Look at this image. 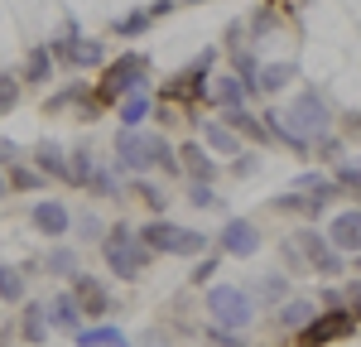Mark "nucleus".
I'll use <instances>...</instances> for the list:
<instances>
[{"instance_id": "nucleus-1", "label": "nucleus", "mask_w": 361, "mask_h": 347, "mask_svg": "<svg viewBox=\"0 0 361 347\" xmlns=\"http://www.w3.org/2000/svg\"><path fill=\"white\" fill-rule=\"evenodd\" d=\"M116 164L121 169H149V164H164L169 174L178 169V159H173V150H169L159 135H140V130H121V140H116Z\"/></svg>"}, {"instance_id": "nucleus-2", "label": "nucleus", "mask_w": 361, "mask_h": 347, "mask_svg": "<svg viewBox=\"0 0 361 347\" xmlns=\"http://www.w3.org/2000/svg\"><path fill=\"white\" fill-rule=\"evenodd\" d=\"M140 246L149 251H164V256H197L207 246V231H193V227H173V222H149L140 231Z\"/></svg>"}, {"instance_id": "nucleus-3", "label": "nucleus", "mask_w": 361, "mask_h": 347, "mask_svg": "<svg viewBox=\"0 0 361 347\" xmlns=\"http://www.w3.org/2000/svg\"><path fill=\"white\" fill-rule=\"evenodd\" d=\"M102 251H106V265H111L121 280H135L140 270L149 265V246H140L126 222H121V227H111V236L102 241Z\"/></svg>"}, {"instance_id": "nucleus-4", "label": "nucleus", "mask_w": 361, "mask_h": 347, "mask_svg": "<svg viewBox=\"0 0 361 347\" xmlns=\"http://www.w3.org/2000/svg\"><path fill=\"white\" fill-rule=\"evenodd\" d=\"M255 304H250V289H236V285H217L207 294V318L212 328H246Z\"/></svg>"}, {"instance_id": "nucleus-5", "label": "nucleus", "mask_w": 361, "mask_h": 347, "mask_svg": "<svg viewBox=\"0 0 361 347\" xmlns=\"http://www.w3.org/2000/svg\"><path fill=\"white\" fill-rule=\"evenodd\" d=\"M357 328V318L347 314V309H323V314H313L304 323V333H299V347H328L337 338H347Z\"/></svg>"}, {"instance_id": "nucleus-6", "label": "nucleus", "mask_w": 361, "mask_h": 347, "mask_svg": "<svg viewBox=\"0 0 361 347\" xmlns=\"http://www.w3.org/2000/svg\"><path fill=\"white\" fill-rule=\"evenodd\" d=\"M140 87H145V58H121V63H111V68H106L97 102H121L126 92L135 97Z\"/></svg>"}, {"instance_id": "nucleus-7", "label": "nucleus", "mask_w": 361, "mask_h": 347, "mask_svg": "<svg viewBox=\"0 0 361 347\" xmlns=\"http://www.w3.org/2000/svg\"><path fill=\"white\" fill-rule=\"evenodd\" d=\"M207 63H212V54H202L193 68H183V73L164 87V102H202V97H207Z\"/></svg>"}, {"instance_id": "nucleus-8", "label": "nucleus", "mask_w": 361, "mask_h": 347, "mask_svg": "<svg viewBox=\"0 0 361 347\" xmlns=\"http://www.w3.org/2000/svg\"><path fill=\"white\" fill-rule=\"evenodd\" d=\"M294 251H304V256H308V270H313V275H337V270H342L337 251L318 236V231H299V236H294Z\"/></svg>"}, {"instance_id": "nucleus-9", "label": "nucleus", "mask_w": 361, "mask_h": 347, "mask_svg": "<svg viewBox=\"0 0 361 347\" xmlns=\"http://www.w3.org/2000/svg\"><path fill=\"white\" fill-rule=\"evenodd\" d=\"M222 246L231 251V256H255V251H260V231L250 227V222H226Z\"/></svg>"}, {"instance_id": "nucleus-10", "label": "nucleus", "mask_w": 361, "mask_h": 347, "mask_svg": "<svg viewBox=\"0 0 361 347\" xmlns=\"http://www.w3.org/2000/svg\"><path fill=\"white\" fill-rule=\"evenodd\" d=\"M328 236H333V246H337V251H361V212L352 207V212L333 217Z\"/></svg>"}, {"instance_id": "nucleus-11", "label": "nucleus", "mask_w": 361, "mask_h": 347, "mask_svg": "<svg viewBox=\"0 0 361 347\" xmlns=\"http://www.w3.org/2000/svg\"><path fill=\"white\" fill-rule=\"evenodd\" d=\"M44 314H49V328H68V333H78V323H82V309L73 294H58L54 304H44Z\"/></svg>"}, {"instance_id": "nucleus-12", "label": "nucleus", "mask_w": 361, "mask_h": 347, "mask_svg": "<svg viewBox=\"0 0 361 347\" xmlns=\"http://www.w3.org/2000/svg\"><path fill=\"white\" fill-rule=\"evenodd\" d=\"M34 227L44 231V236H63L68 231V207L63 202H39L34 207Z\"/></svg>"}, {"instance_id": "nucleus-13", "label": "nucleus", "mask_w": 361, "mask_h": 347, "mask_svg": "<svg viewBox=\"0 0 361 347\" xmlns=\"http://www.w3.org/2000/svg\"><path fill=\"white\" fill-rule=\"evenodd\" d=\"M78 304H82L87 314H111V299H106V289L97 285V280H87V275H78V294H73Z\"/></svg>"}, {"instance_id": "nucleus-14", "label": "nucleus", "mask_w": 361, "mask_h": 347, "mask_svg": "<svg viewBox=\"0 0 361 347\" xmlns=\"http://www.w3.org/2000/svg\"><path fill=\"white\" fill-rule=\"evenodd\" d=\"M58 54L68 58L73 68H92V63H102V44H82V39H58Z\"/></svg>"}, {"instance_id": "nucleus-15", "label": "nucleus", "mask_w": 361, "mask_h": 347, "mask_svg": "<svg viewBox=\"0 0 361 347\" xmlns=\"http://www.w3.org/2000/svg\"><path fill=\"white\" fill-rule=\"evenodd\" d=\"M78 343L82 347H121L126 333H116V328H78Z\"/></svg>"}, {"instance_id": "nucleus-16", "label": "nucleus", "mask_w": 361, "mask_h": 347, "mask_svg": "<svg viewBox=\"0 0 361 347\" xmlns=\"http://www.w3.org/2000/svg\"><path fill=\"white\" fill-rule=\"evenodd\" d=\"M25 338L29 343H44V338H49V314H44V304H29L25 309Z\"/></svg>"}, {"instance_id": "nucleus-17", "label": "nucleus", "mask_w": 361, "mask_h": 347, "mask_svg": "<svg viewBox=\"0 0 361 347\" xmlns=\"http://www.w3.org/2000/svg\"><path fill=\"white\" fill-rule=\"evenodd\" d=\"M289 78H294V68H289V63H270V68H260L255 87H260V92H279V87L289 83Z\"/></svg>"}, {"instance_id": "nucleus-18", "label": "nucleus", "mask_w": 361, "mask_h": 347, "mask_svg": "<svg viewBox=\"0 0 361 347\" xmlns=\"http://www.w3.org/2000/svg\"><path fill=\"white\" fill-rule=\"evenodd\" d=\"M226 126H231V130H246L250 140H265V135H270V130H265L260 121H250V111H241V106H231V111H226Z\"/></svg>"}, {"instance_id": "nucleus-19", "label": "nucleus", "mask_w": 361, "mask_h": 347, "mask_svg": "<svg viewBox=\"0 0 361 347\" xmlns=\"http://www.w3.org/2000/svg\"><path fill=\"white\" fill-rule=\"evenodd\" d=\"M49 68H54V54H49V49H34L29 63H25V78L29 83H49Z\"/></svg>"}, {"instance_id": "nucleus-20", "label": "nucleus", "mask_w": 361, "mask_h": 347, "mask_svg": "<svg viewBox=\"0 0 361 347\" xmlns=\"http://www.w3.org/2000/svg\"><path fill=\"white\" fill-rule=\"evenodd\" d=\"M202 140L212 145V150H222V154H236L241 145H236V135L226 130V126H202Z\"/></svg>"}, {"instance_id": "nucleus-21", "label": "nucleus", "mask_w": 361, "mask_h": 347, "mask_svg": "<svg viewBox=\"0 0 361 347\" xmlns=\"http://www.w3.org/2000/svg\"><path fill=\"white\" fill-rule=\"evenodd\" d=\"M313 314H318V309H313L308 299H294V304H289V309L279 314V328H304V323H308Z\"/></svg>"}, {"instance_id": "nucleus-22", "label": "nucleus", "mask_w": 361, "mask_h": 347, "mask_svg": "<svg viewBox=\"0 0 361 347\" xmlns=\"http://www.w3.org/2000/svg\"><path fill=\"white\" fill-rule=\"evenodd\" d=\"M145 116H149V102H145V97H130V102H121V126H126V130H135L140 121H145Z\"/></svg>"}, {"instance_id": "nucleus-23", "label": "nucleus", "mask_w": 361, "mask_h": 347, "mask_svg": "<svg viewBox=\"0 0 361 347\" xmlns=\"http://www.w3.org/2000/svg\"><path fill=\"white\" fill-rule=\"evenodd\" d=\"M178 154H183V164H188V169H193L197 178H212V159L202 154V145H183Z\"/></svg>"}, {"instance_id": "nucleus-24", "label": "nucleus", "mask_w": 361, "mask_h": 347, "mask_svg": "<svg viewBox=\"0 0 361 347\" xmlns=\"http://www.w3.org/2000/svg\"><path fill=\"white\" fill-rule=\"evenodd\" d=\"M217 102H226V111L241 106V102H246V83H241V78H222V83H217Z\"/></svg>"}, {"instance_id": "nucleus-25", "label": "nucleus", "mask_w": 361, "mask_h": 347, "mask_svg": "<svg viewBox=\"0 0 361 347\" xmlns=\"http://www.w3.org/2000/svg\"><path fill=\"white\" fill-rule=\"evenodd\" d=\"M0 294H5V299H20V294H25V275H20L15 265H0Z\"/></svg>"}, {"instance_id": "nucleus-26", "label": "nucleus", "mask_w": 361, "mask_h": 347, "mask_svg": "<svg viewBox=\"0 0 361 347\" xmlns=\"http://www.w3.org/2000/svg\"><path fill=\"white\" fill-rule=\"evenodd\" d=\"M39 169H49V174H58V178H68V164H63V150H58V145H44V150H39Z\"/></svg>"}, {"instance_id": "nucleus-27", "label": "nucleus", "mask_w": 361, "mask_h": 347, "mask_svg": "<svg viewBox=\"0 0 361 347\" xmlns=\"http://www.w3.org/2000/svg\"><path fill=\"white\" fill-rule=\"evenodd\" d=\"M73 270H78V256L73 251H54L49 256V275H73Z\"/></svg>"}, {"instance_id": "nucleus-28", "label": "nucleus", "mask_w": 361, "mask_h": 347, "mask_svg": "<svg viewBox=\"0 0 361 347\" xmlns=\"http://www.w3.org/2000/svg\"><path fill=\"white\" fill-rule=\"evenodd\" d=\"M337 188H347V193H357V198H361V169L342 164V169H337Z\"/></svg>"}, {"instance_id": "nucleus-29", "label": "nucleus", "mask_w": 361, "mask_h": 347, "mask_svg": "<svg viewBox=\"0 0 361 347\" xmlns=\"http://www.w3.org/2000/svg\"><path fill=\"white\" fill-rule=\"evenodd\" d=\"M188 198H193V207H217V202H222L207 183H193V193H188Z\"/></svg>"}, {"instance_id": "nucleus-30", "label": "nucleus", "mask_w": 361, "mask_h": 347, "mask_svg": "<svg viewBox=\"0 0 361 347\" xmlns=\"http://www.w3.org/2000/svg\"><path fill=\"white\" fill-rule=\"evenodd\" d=\"M78 227H82V236H87V241H97V236H102V217L82 212V217H78Z\"/></svg>"}, {"instance_id": "nucleus-31", "label": "nucleus", "mask_w": 361, "mask_h": 347, "mask_svg": "<svg viewBox=\"0 0 361 347\" xmlns=\"http://www.w3.org/2000/svg\"><path fill=\"white\" fill-rule=\"evenodd\" d=\"M15 97H20V87L10 83V78H0V111H10V106H15Z\"/></svg>"}, {"instance_id": "nucleus-32", "label": "nucleus", "mask_w": 361, "mask_h": 347, "mask_svg": "<svg viewBox=\"0 0 361 347\" xmlns=\"http://www.w3.org/2000/svg\"><path fill=\"white\" fill-rule=\"evenodd\" d=\"M145 25H149V15H130V20H121V25H116V34H140Z\"/></svg>"}, {"instance_id": "nucleus-33", "label": "nucleus", "mask_w": 361, "mask_h": 347, "mask_svg": "<svg viewBox=\"0 0 361 347\" xmlns=\"http://www.w3.org/2000/svg\"><path fill=\"white\" fill-rule=\"evenodd\" d=\"M135 193H140L145 202H149V207H164V198H169V193H159V188H149V183H140Z\"/></svg>"}, {"instance_id": "nucleus-34", "label": "nucleus", "mask_w": 361, "mask_h": 347, "mask_svg": "<svg viewBox=\"0 0 361 347\" xmlns=\"http://www.w3.org/2000/svg\"><path fill=\"white\" fill-rule=\"evenodd\" d=\"M260 294H265V299H279V294H284V280H279V275H270V280L260 285Z\"/></svg>"}, {"instance_id": "nucleus-35", "label": "nucleus", "mask_w": 361, "mask_h": 347, "mask_svg": "<svg viewBox=\"0 0 361 347\" xmlns=\"http://www.w3.org/2000/svg\"><path fill=\"white\" fill-rule=\"evenodd\" d=\"M212 270H217V260L207 256V260H202V265L193 270V285H202V280H212Z\"/></svg>"}, {"instance_id": "nucleus-36", "label": "nucleus", "mask_w": 361, "mask_h": 347, "mask_svg": "<svg viewBox=\"0 0 361 347\" xmlns=\"http://www.w3.org/2000/svg\"><path fill=\"white\" fill-rule=\"evenodd\" d=\"M15 183H20V188H34V183H39V174H29V169H20V174H15Z\"/></svg>"}, {"instance_id": "nucleus-37", "label": "nucleus", "mask_w": 361, "mask_h": 347, "mask_svg": "<svg viewBox=\"0 0 361 347\" xmlns=\"http://www.w3.org/2000/svg\"><path fill=\"white\" fill-rule=\"evenodd\" d=\"M15 154H20V150H15V145H5V140H0V164H5V159H10V164H15Z\"/></svg>"}, {"instance_id": "nucleus-38", "label": "nucleus", "mask_w": 361, "mask_h": 347, "mask_svg": "<svg viewBox=\"0 0 361 347\" xmlns=\"http://www.w3.org/2000/svg\"><path fill=\"white\" fill-rule=\"evenodd\" d=\"M0 198H5V174H0Z\"/></svg>"}]
</instances>
